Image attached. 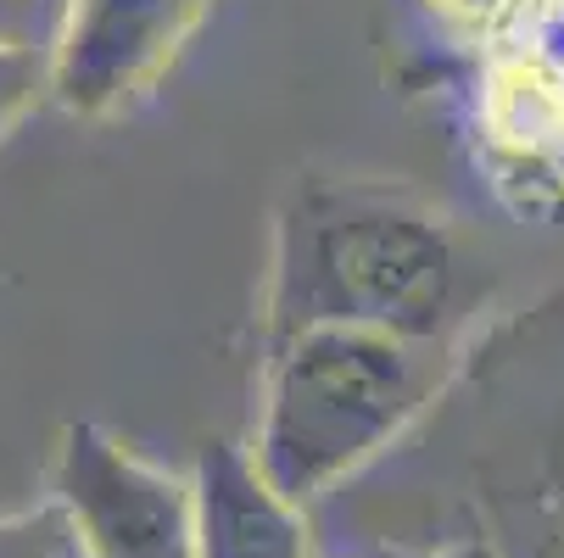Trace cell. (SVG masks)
<instances>
[{
  "instance_id": "6da1fadb",
  "label": "cell",
  "mask_w": 564,
  "mask_h": 558,
  "mask_svg": "<svg viewBox=\"0 0 564 558\" xmlns=\"http://www.w3.org/2000/svg\"><path fill=\"white\" fill-rule=\"evenodd\" d=\"M475 258L453 218L397 179L307 174L285 190L263 280V347L318 325L453 341Z\"/></svg>"
},
{
  "instance_id": "7a4b0ae2",
  "label": "cell",
  "mask_w": 564,
  "mask_h": 558,
  "mask_svg": "<svg viewBox=\"0 0 564 558\" xmlns=\"http://www.w3.org/2000/svg\"><path fill=\"white\" fill-rule=\"evenodd\" d=\"M458 369V341L318 325L269 341L252 458L291 503H318L380 458Z\"/></svg>"
},
{
  "instance_id": "3957f363",
  "label": "cell",
  "mask_w": 564,
  "mask_h": 558,
  "mask_svg": "<svg viewBox=\"0 0 564 558\" xmlns=\"http://www.w3.org/2000/svg\"><path fill=\"white\" fill-rule=\"evenodd\" d=\"M51 503L90 558H202L191 474L140 458L101 425H67L51 458Z\"/></svg>"
},
{
  "instance_id": "277c9868",
  "label": "cell",
  "mask_w": 564,
  "mask_h": 558,
  "mask_svg": "<svg viewBox=\"0 0 564 558\" xmlns=\"http://www.w3.org/2000/svg\"><path fill=\"white\" fill-rule=\"evenodd\" d=\"M213 0H67L51 40V101L67 118H112L174 67Z\"/></svg>"
},
{
  "instance_id": "5b68a950",
  "label": "cell",
  "mask_w": 564,
  "mask_h": 558,
  "mask_svg": "<svg viewBox=\"0 0 564 558\" xmlns=\"http://www.w3.org/2000/svg\"><path fill=\"white\" fill-rule=\"evenodd\" d=\"M202 558H313L307 508L258 469L252 447L207 441L191 463Z\"/></svg>"
},
{
  "instance_id": "8992f818",
  "label": "cell",
  "mask_w": 564,
  "mask_h": 558,
  "mask_svg": "<svg viewBox=\"0 0 564 558\" xmlns=\"http://www.w3.org/2000/svg\"><path fill=\"white\" fill-rule=\"evenodd\" d=\"M51 101V51L0 34V140H12Z\"/></svg>"
},
{
  "instance_id": "52a82bcc",
  "label": "cell",
  "mask_w": 564,
  "mask_h": 558,
  "mask_svg": "<svg viewBox=\"0 0 564 558\" xmlns=\"http://www.w3.org/2000/svg\"><path fill=\"white\" fill-rule=\"evenodd\" d=\"M0 558H90L67 514L45 497L34 508L0 514Z\"/></svg>"
},
{
  "instance_id": "ba28073f",
  "label": "cell",
  "mask_w": 564,
  "mask_h": 558,
  "mask_svg": "<svg viewBox=\"0 0 564 558\" xmlns=\"http://www.w3.org/2000/svg\"><path fill=\"white\" fill-rule=\"evenodd\" d=\"M369 558H498L487 541H442V547H380Z\"/></svg>"
},
{
  "instance_id": "9c48e42d",
  "label": "cell",
  "mask_w": 564,
  "mask_h": 558,
  "mask_svg": "<svg viewBox=\"0 0 564 558\" xmlns=\"http://www.w3.org/2000/svg\"><path fill=\"white\" fill-rule=\"evenodd\" d=\"M447 12H458V18H492V12H503L509 0H442Z\"/></svg>"
}]
</instances>
